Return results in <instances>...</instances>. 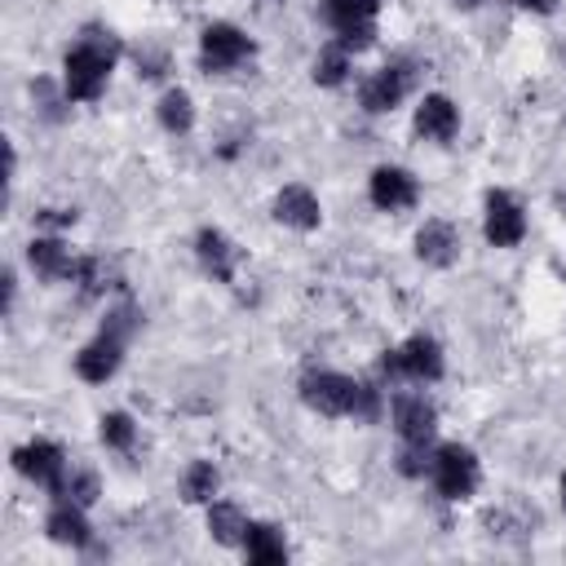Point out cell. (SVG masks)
I'll list each match as a JSON object with an SVG mask.
<instances>
[{"label":"cell","mask_w":566,"mask_h":566,"mask_svg":"<svg viewBox=\"0 0 566 566\" xmlns=\"http://www.w3.org/2000/svg\"><path fill=\"white\" fill-rule=\"evenodd\" d=\"M296 398L305 411L323 420H354V424H376L389 411V394L380 380H363L336 367H305L296 376Z\"/></svg>","instance_id":"6da1fadb"},{"label":"cell","mask_w":566,"mask_h":566,"mask_svg":"<svg viewBox=\"0 0 566 566\" xmlns=\"http://www.w3.org/2000/svg\"><path fill=\"white\" fill-rule=\"evenodd\" d=\"M124 53H128V49H124V40L115 35V27H106V22H84V27L75 31V40L66 44L62 66H57V80H62L66 97H71L75 106L102 102Z\"/></svg>","instance_id":"7a4b0ae2"},{"label":"cell","mask_w":566,"mask_h":566,"mask_svg":"<svg viewBox=\"0 0 566 566\" xmlns=\"http://www.w3.org/2000/svg\"><path fill=\"white\" fill-rule=\"evenodd\" d=\"M442 376H447V349L429 332H411L398 345L380 349V358H376V380L385 389H402V385H424L429 389Z\"/></svg>","instance_id":"3957f363"},{"label":"cell","mask_w":566,"mask_h":566,"mask_svg":"<svg viewBox=\"0 0 566 566\" xmlns=\"http://www.w3.org/2000/svg\"><path fill=\"white\" fill-rule=\"evenodd\" d=\"M420 75H424V62L416 53H394L389 62H380L376 71H367L358 80V111L371 115V119L394 115L407 97H416Z\"/></svg>","instance_id":"277c9868"},{"label":"cell","mask_w":566,"mask_h":566,"mask_svg":"<svg viewBox=\"0 0 566 566\" xmlns=\"http://www.w3.org/2000/svg\"><path fill=\"white\" fill-rule=\"evenodd\" d=\"M429 486L447 504H469L482 486V455L460 438H438L429 455Z\"/></svg>","instance_id":"5b68a950"},{"label":"cell","mask_w":566,"mask_h":566,"mask_svg":"<svg viewBox=\"0 0 566 566\" xmlns=\"http://www.w3.org/2000/svg\"><path fill=\"white\" fill-rule=\"evenodd\" d=\"M256 57V40L230 22V18H212L199 27V40H195V62L203 75H230V71H243L248 62Z\"/></svg>","instance_id":"8992f818"},{"label":"cell","mask_w":566,"mask_h":566,"mask_svg":"<svg viewBox=\"0 0 566 566\" xmlns=\"http://www.w3.org/2000/svg\"><path fill=\"white\" fill-rule=\"evenodd\" d=\"M9 460H13V473L22 482H31L35 491H44L49 500L62 495L66 473H71V455H66V447L57 438H27V442H18L9 451Z\"/></svg>","instance_id":"52a82bcc"},{"label":"cell","mask_w":566,"mask_h":566,"mask_svg":"<svg viewBox=\"0 0 566 566\" xmlns=\"http://www.w3.org/2000/svg\"><path fill=\"white\" fill-rule=\"evenodd\" d=\"M389 429L407 447H433L438 442V407L424 394V385L389 389Z\"/></svg>","instance_id":"ba28073f"},{"label":"cell","mask_w":566,"mask_h":566,"mask_svg":"<svg viewBox=\"0 0 566 566\" xmlns=\"http://www.w3.org/2000/svg\"><path fill=\"white\" fill-rule=\"evenodd\" d=\"M526 234H531V212H526V203H522L509 186H491V190L482 195V239H486L491 248H500V252H513V248L526 243Z\"/></svg>","instance_id":"9c48e42d"},{"label":"cell","mask_w":566,"mask_h":566,"mask_svg":"<svg viewBox=\"0 0 566 566\" xmlns=\"http://www.w3.org/2000/svg\"><path fill=\"white\" fill-rule=\"evenodd\" d=\"M332 40H340L349 53H367L380 35V9L385 0H318Z\"/></svg>","instance_id":"30bf717a"},{"label":"cell","mask_w":566,"mask_h":566,"mask_svg":"<svg viewBox=\"0 0 566 566\" xmlns=\"http://www.w3.org/2000/svg\"><path fill=\"white\" fill-rule=\"evenodd\" d=\"M190 252H195V265H199L203 279H212V283H221V287H234V283H239L243 248L234 243L230 230H221V226H212V221L195 226V234H190Z\"/></svg>","instance_id":"8fae6325"},{"label":"cell","mask_w":566,"mask_h":566,"mask_svg":"<svg viewBox=\"0 0 566 566\" xmlns=\"http://www.w3.org/2000/svg\"><path fill=\"white\" fill-rule=\"evenodd\" d=\"M128 345H133V340H124V336L97 327V332L71 354V371H75V380H84V385H111V380L119 376L124 358H128Z\"/></svg>","instance_id":"7c38bea8"},{"label":"cell","mask_w":566,"mask_h":566,"mask_svg":"<svg viewBox=\"0 0 566 566\" xmlns=\"http://www.w3.org/2000/svg\"><path fill=\"white\" fill-rule=\"evenodd\" d=\"M22 261L27 270L40 279V283H75V270H80V252L71 248L66 234H49V230H35L22 248Z\"/></svg>","instance_id":"4fadbf2b"},{"label":"cell","mask_w":566,"mask_h":566,"mask_svg":"<svg viewBox=\"0 0 566 566\" xmlns=\"http://www.w3.org/2000/svg\"><path fill=\"white\" fill-rule=\"evenodd\" d=\"M270 221L292 230V234H314L323 230V199L310 181H283L270 195Z\"/></svg>","instance_id":"5bb4252c"},{"label":"cell","mask_w":566,"mask_h":566,"mask_svg":"<svg viewBox=\"0 0 566 566\" xmlns=\"http://www.w3.org/2000/svg\"><path fill=\"white\" fill-rule=\"evenodd\" d=\"M411 256L424 270H455L464 256V234L451 217H424L411 234Z\"/></svg>","instance_id":"9a60e30c"},{"label":"cell","mask_w":566,"mask_h":566,"mask_svg":"<svg viewBox=\"0 0 566 566\" xmlns=\"http://www.w3.org/2000/svg\"><path fill=\"white\" fill-rule=\"evenodd\" d=\"M460 124H464V111H460V102H455L451 93H442V88L420 93L416 106H411V128H416V137H424V142H433V146H451V142L460 137Z\"/></svg>","instance_id":"2e32d148"},{"label":"cell","mask_w":566,"mask_h":566,"mask_svg":"<svg viewBox=\"0 0 566 566\" xmlns=\"http://www.w3.org/2000/svg\"><path fill=\"white\" fill-rule=\"evenodd\" d=\"M367 199L376 212H411L420 203V177L407 168V164H376L367 172Z\"/></svg>","instance_id":"e0dca14e"},{"label":"cell","mask_w":566,"mask_h":566,"mask_svg":"<svg viewBox=\"0 0 566 566\" xmlns=\"http://www.w3.org/2000/svg\"><path fill=\"white\" fill-rule=\"evenodd\" d=\"M44 539L57 544V548L84 553V548L97 539L88 509L75 504V500H49V509H44Z\"/></svg>","instance_id":"ac0fdd59"},{"label":"cell","mask_w":566,"mask_h":566,"mask_svg":"<svg viewBox=\"0 0 566 566\" xmlns=\"http://www.w3.org/2000/svg\"><path fill=\"white\" fill-rule=\"evenodd\" d=\"M248 526H252V513H248L239 500H230V495H217L212 504H203V531H208V539H212L217 548H230V553H239V544H243Z\"/></svg>","instance_id":"d6986e66"},{"label":"cell","mask_w":566,"mask_h":566,"mask_svg":"<svg viewBox=\"0 0 566 566\" xmlns=\"http://www.w3.org/2000/svg\"><path fill=\"white\" fill-rule=\"evenodd\" d=\"M239 557H243L248 566H283V562L292 557L287 531H283L279 522L252 517V526H248V535H243V544H239Z\"/></svg>","instance_id":"ffe728a7"},{"label":"cell","mask_w":566,"mask_h":566,"mask_svg":"<svg viewBox=\"0 0 566 566\" xmlns=\"http://www.w3.org/2000/svg\"><path fill=\"white\" fill-rule=\"evenodd\" d=\"M155 124H159L168 137H190V133H195V124H199L195 93H190V88H181V84L159 88V97H155Z\"/></svg>","instance_id":"44dd1931"},{"label":"cell","mask_w":566,"mask_h":566,"mask_svg":"<svg viewBox=\"0 0 566 566\" xmlns=\"http://www.w3.org/2000/svg\"><path fill=\"white\" fill-rule=\"evenodd\" d=\"M354 57L358 53H349L340 40H323L318 44V53L310 57V80L318 84V88H345L349 80H354Z\"/></svg>","instance_id":"7402d4cb"},{"label":"cell","mask_w":566,"mask_h":566,"mask_svg":"<svg viewBox=\"0 0 566 566\" xmlns=\"http://www.w3.org/2000/svg\"><path fill=\"white\" fill-rule=\"evenodd\" d=\"M177 495H181V504H190V509L212 504V500L221 495V469H217L212 460L195 455V460L181 469V478H177Z\"/></svg>","instance_id":"603a6c76"},{"label":"cell","mask_w":566,"mask_h":566,"mask_svg":"<svg viewBox=\"0 0 566 566\" xmlns=\"http://www.w3.org/2000/svg\"><path fill=\"white\" fill-rule=\"evenodd\" d=\"M137 438H142V424L133 411L124 407H111L97 416V442L111 451V455H133L137 451Z\"/></svg>","instance_id":"cb8c5ba5"},{"label":"cell","mask_w":566,"mask_h":566,"mask_svg":"<svg viewBox=\"0 0 566 566\" xmlns=\"http://www.w3.org/2000/svg\"><path fill=\"white\" fill-rule=\"evenodd\" d=\"M75 287H80L84 296H106V292H124V279H119V270H115L111 256H102V252H80Z\"/></svg>","instance_id":"d4e9b609"},{"label":"cell","mask_w":566,"mask_h":566,"mask_svg":"<svg viewBox=\"0 0 566 566\" xmlns=\"http://www.w3.org/2000/svg\"><path fill=\"white\" fill-rule=\"evenodd\" d=\"M31 97H35V111H40V119H49V124H62L66 115H71V97H66V88H62V80H31Z\"/></svg>","instance_id":"484cf974"},{"label":"cell","mask_w":566,"mask_h":566,"mask_svg":"<svg viewBox=\"0 0 566 566\" xmlns=\"http://www.w3.org/2000/svg\"><path fill=\"white\" fill-rule=\"evenodd\" d=\"M53 500H75V504L93 509V504L102 500V478H97V469H88V464H71L66 486H62V495H53Z\"/></svg>","instance_id":"4316f807"},{"label":"cell","mask_w":566,"mask_h":566,"mask_svg":"<svg viewBox=\"0 0 566 566\" xmlns=\"http://www.w3.org/2000/svg\"><path fill=\"white\" fill-rule=\"evenodd\" d=\"M429 455H433V447H407V442H398L394 469H398L407 482H424V478H429Z\"/></svg>","instance_id":"83f0119b"},{"label":"cell","mask_w":566,"mask_h":566,"mask_svg":"<svg viewBox=\"0 0 566 566\" xmlns=\"http://www.w3.org/2000/svg\"><path fill=\"white\" fill-rule=\"evenodd\" d=\"M75 221H80V212H75V208H53V203H49V208H40V212L31 217V230H49V234H66V230H71Z\"/></svg>","instance_id":"f1b7e54d"},{"label":"cell","mask_w":566,"mask_h":566,"mask_svg":"<svg viewBox=\"0 0 566 566\" xmlns=\"http://www.w3.org/2000/svg\"><path fill=\"white\" fill-rule=\"evenodd\" d=\"M522 13H531V18H553L557 9H562V0H513Z\"/></svg>","instance_id":"f546056e"},{"label":"cell","mask_w":566,"mask_h":566,"mask_svg":"<svg viewBox=\"0 0 566 566\" xmlns=\"http://www.w3.org/2000/svg\"><path fill=\"white\" fill-rule=\"evenodd\" d=\"M0 283H4V314H13V305H18V270L4 265L0 270Z\"/></svg>","instance_id":"4dcf8cb0"},{"label":"cell","mask_w":566,"mask_h":566,"mask_svg":"<svg viewBox=\"0 0 566 566\" xmlns=\"http://www.w3.org/2000/svg\"><path fill=\"white\" fill-rule=\"evenodd\" d=\"M486 0H451V9H460V13H473V9H482Z\"/></svg>","instance_id":"1f68e13d"},{"label":"cell","mask_w":566,"mask_h":566,"mask_svg":"<svg viewBox=\"0 0 566 566\" xmlns=\"http://www.w3.org/2000/svg\"><path fill=\"white\" fill-rule=\"evenodd\" d=\"M557 504H562V513H566V469L557 473Z\"/></svg>","instance_id":"d6a6232c"}]
</instances>
